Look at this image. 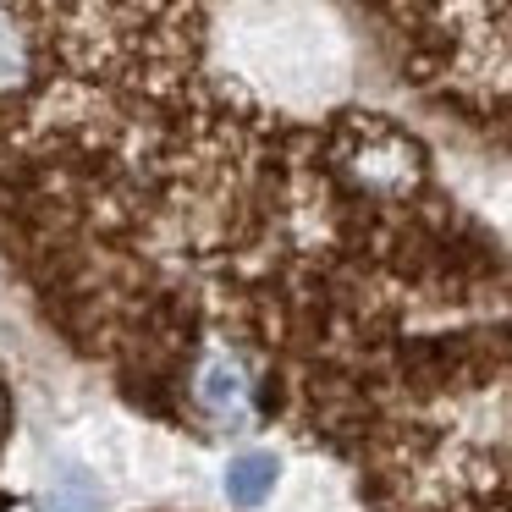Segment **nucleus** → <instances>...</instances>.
<instances>
[{"label": "nucleus", "instance_id": "obj_1", "mask_svg": "<svg viewBox=\"0 0 512 512\" xmlns=\"http://www.w3.org/2000/svg\"><path fill=\"white\" fill-rule=\"evenodd\" d=\"M193 397H199V408L210 413L215 424L237 430V424L248 419V408H254V380H248V364L237 353H226V347L204 353L199 375H193Z\"/></svg>", "mask_w": 512, "mask_h": 512}, {"label": "nucleus", "instance_id": "obj_2", "mask_svg": "<svg viewBox=\"0 0 512 512\" xmlns=\"http://www.w3.org/2000/svg\"><path fill=\"white\" fill-rule=\"evenodd\" d=\"M39 512H105V485H100V479H94L83 463L61 457V463L45 474Z\"/></svg>", "mask_w": 512, "mask_h": 512}, {"label": "nucleus", "instance_id": "obj_3", "mask_svg": "<svg viewBox=\"0 0 512 512\" xmlns=\"http://www.w3.org/2000/svg\"><path fill=\"white\" fill-rule=\"evenodd\" d=\"M276 479H281V457L254 446V452H237L232 463H226L221 485H226V501H232V507H259V501H270Z\"/></svg>", "mask_w": 512, "mask_h": 512}, {"label": "nucleus", "instance_id": "obj_4", "mask_svg": "<svg viewBox=\"0 0 512 512\" xmlns=\"http://www.w3.org/2000/svg\"><path fill=\"white\" fill-rule=\"evenodd\" d=\"M28 78V39L12 17L0 12V89H17Z\"/></svg>", "mask_w": 512, "mask_h": 512}]
</instances>
